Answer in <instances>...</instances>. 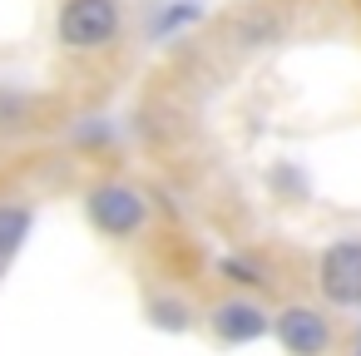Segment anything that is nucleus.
I'll list each match as a JSON object with an SVG mask.
<instances>
[{
	"label": "nucleus",
	"instance_id": "1",
	"mask_svg": "<svg viewBox=\"0 0 361 356\" xmlns=\"http://www.w3.org/2000/svg\"><path fill=\"white\" fill-rule=\"evenodd\" d=\"M119 35L114 0H65L60 6V40L70 50H99Z\"/></svg>",
	"mask_w": 361,
	"mask_h": 356
},
{
	"label": "nucleus",
	"instance_id": "2",
	"mask_svg": "<svg viewBox=\"0 0 361 356\" xmlns=\"http://www.w3.org/2000/svg\"><path fill=\"white\" fill-rule=\"evenodd\" d=\"M317 287L331 307H361V238H341L322 252Z\"/></svg>",
	"mask_w": 361,
	"mask_h": 356
},
{
	"label": "nucleus",
	"instance_id": "3",
	"mask_svg": "<svg viewBox=\"0 0 361 356\" xmlns=\"http://www.w3.org/2000/svg\"><path fill=\"white\" fill-rule=\"evenodd\" d=\"M85 208H90V223L99 233H109V238H129V233L144 228V198L129 183H99V188H90Z\"/></svg>",
	"mask_w": 361,
	"mask_h": 356
},
{
	"label": "nucleus",
	"instance_id": "4",
	"mask_svg": "<svg viewBox=\"0 0 361 356\" xmlns=\"http://www.w3.org/2000/svg\"><path fill=\"white\" fill-rule=\"evenodd\" d=\"M277 336H282V346H287L292 356H322L326 341H331V326H326V317H317L312 307H287V312L277 317Z\"/></svg>",
	"mask_w": 361,
	"mask_h": 356
},
{
	"label": "nucleus",
	"instance_id": "5",
	"mask_svg": "<svg viewBox=\"0 0 361 356\" xmlns=\"http://www.w3.org/2000/svg\"><path fill=\"white\" fill-rule=\"evenodd\" d=\"M213 331H218L223 341H252V336L267 331V317H262L252 302H228V307H218Z\"/></svg>",
	"mask_w": 361,
	"mask_h": 356
},
{
	"label": "nucleus",
	"instance_id": "6",
	"mask_svg": "<svg viewBox=\"0 0 361 356\" xmlns=\"http://www.w3.org/2000/svg\"><path fill=\"white\" fill-rule=\"evenodd\" d=\"M25 233H30V208L25 203H0V272L16 257V247L25 243Z\"/></svg>",
	"mask_w": 361,
	"mask_h": 356
}]
</instances>
